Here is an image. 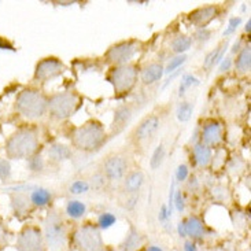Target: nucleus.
<instances>
[{"mask_svg":"<svg viewBox=\"0 0 251 251\" xmlns=\"http://www.w3.org/2000/svg\"><path fill=\"white\" fill-rule=\"evenodd\" d=\"M132 107L129 104H121L114 110V120L111 123V135L123 132L132 118Z\"/></svg>","mask_w":251,"mask_h":251,"instance_id":"nucleus-16","label":"nucleus"},{"mask_svg":"<svg viewBox=\"0 0 251 251\" xmlns=\"http://www.w3.org/2000/svg\"><path fill=\"white\" fill-rule=\"evenodd\" d=\"M192 111H194V104L190 102H181L178 104L176 111L177 120L180 123H187L190 121L191 117H192Z\"/></svg>","mask_w":251,"mask_h":251,"instance_id":"nucleus-28","label":"nucleus"},{"mask_svg":"<svg viewBox=\"0 0 251 251\" xmlns=\"http://www.w3.org/2000/svg\"><path fill=\"white\" fill-rule=\"evenodd\" d=\"M15 249L17 251H47L40 226L34 224L24 225L17 235Z\"/></svg>","mask_w":251,"mask_h":251,"instance_id":"nucleus-8","label":"nucleus"},{"mask_svg":"<svg viewBox=\"0 0 251 251\" xmlns=\"http://www.w3.org/2000/svg\"><path fill=\"white\" fill-rule=\"evenodd\" d=\"M251 69V50L250 46H246L239 51L238 56L235 59V70L240 75L250 73Z\"/></svg>","mask_w":251,"mask_h":251,"instance_id":"nucleus-23","label":"nucleus"},{"mask_svg":"<svg viewBox=\"0 0 251 251\" xmlns=\"http://www.w3.org/2000/svg\"><path fill=\"white\" fill-rule=\"evenodd\" d=\"M81 106L82 98L75 91L56 92L48 98V113L58 121H65L73 117Z\"/></svg>","mask_w":251,"mask_h":251,"instance_id":"nucleus-5","label":"nucleus"},{"mask_svg":"<svg viewBox=\"0 0 251 251\" xmlns=\"http://www.w3.org/2000/svg\"><path fill=\"white\" fill-rule=\"evenodd\" d=\"M242 24V18L240 17H233L229 20V24H228V27L224 30V37H228V36H231L233 34L236 30H238L239 25Z\"/></svg>","mask_w":251,"mask_h":251,"instance_id":"nucleus-37","label":"nucleus"},{"mask_svg":"<svg viewBox=\"0 0 251 251\" xmlns=\"http://www.w3.org/2000/svg\"><path fill=\"white\" fill-rule=\"evenodd\" d=\"M14 107L22 118L37 121L48 113V96L37 88H24L15 98Z\"/></svg>","mask_w":251,"mask_h":251,"instance_id":"nucleus-3","label":"nucleus"},{"mask_svg":"<svg viewBox=\"0 0 251 251\" xmlns=\"http://www.w3.org/2000/svg\"><path fill=\"white\" fill-rule=\"evenodd\" d=\"M224 137V128L217 120H209L202 125L201 129V143L207 147H216L223 142Z\"/></svg>","mask_w":251,"mask_h":251,"instance_id":"nucleus-13","label":"nucleus"},{"mask_svg":"<svg viewBox=\"0 0 251 251\" xmlns=\"http://www.w3.org/2000/svg\"><path fill=\"white\" fill-rule=\"evenodd\" d=\"M226 48H228V41H224L223 44H220L217 48H214L211 52L206 55V58H204L203 61V68L209 70V69L214 68V65L221 63V61L224 59V54L225 51H226Z\"/></svg>","mask_w":251,"mask_h":251,"instance_id":"nucleus-24","label":"nucleus"},{"mask_svg":"<svg viewBox=\"0 0 251 251\" xmlns=\"http://www.w3.org/2000/svg\"><path fill=\"white\" fill-rule=\"evenodd\" d=\"M139 50V43L136 40H124L113 44L104 52V61L113 66H124L133 61Z\"/></svg>","mask_w":251,"mask_h":251,"instance_id":"nucleus-9","label":"nucleus"},{"mask_svg":"<svg viewBox=\"0 0 251 251\" xmlns=\"http://www.w3.org/2000/svg\"><path fill=\"white\" fill-rule=\"evenodd\" d=\"M144 180H146V177H144V173L142 170L129 172V173H126V176L124 177V191L126 194H130V195L137 194L143 187Z\"/></svg>","mask_w":251,"mask_h":251,"instance_id":"nucleus-19","label":"nucleus"},{"mask_svg":"<svg viewBox=\"0 0 251 251\" xmlns=\"http://www.w3.org/2000/svg\"><path fill=\"white\" fill-rule=\"evenodd\" d=\"M75 249L78 251H104V242H103L100 229L98 225L92 223L81 225L77 231L75 232Z\"/></svg>","mask_w":251,"mask_h":251,"instance_id":"nucleus-7","label":"nucleus"},{"mask_svg":"<svg viewBox=\"0 0 251 251\" xmlns=\"http://www.w3.org/2000/svg\"><path fill=\"white\" fill-rule=\"evenodd\" d=\"M188 187L192 188V190H195L199 187V181H198L197 176H191L190 177V181H188Z\"/></svg>","mask_w":251,"mask_h":251,"instance_id":"nucleus-45","label":"nucleus"},{"mask_svg":"<svg viewBox=\"0 0 251 251\" xmlns=\"http://www.w3.org/2000/svg\"><path fill=\"white\" fill-rule=\"evenodd\" d=\"M170 213L168 210V204H162L161 206V209H159V213H158V220H159V223L162 225H166L169 223L170 220Z\"/></svg>","mask_w":251,"mask_h":251,"instance_id":"nucleus-41","label":"nucleus"},{"mask_svg":"<svg viewBox=\"0 0 251 251\" xmlns=\"http://www.w3.org/2000/svg\"><path fill=\"white\" fill-rule=\"evenodd\" d=\"M104 251H117V250H114V249H107V250H104Z\"/></svg>","mask_w":251,"mask_h":251,"instance_id":"nucleus-49","label":"nucleus"},{"mask_svg":"<svg viewBox=\"0 0 251 251\" xmlns=\"http://www.w3.org/2000/svg\"><path fill=\"white\" fill-rule=\"evenodd\" d=\"M10 199H11V209L14 216L17 218L24 220L33 211L34 207L30 203L29 195L25 192H14L10 195Z\"/></svg>","mask_w":251,"mask_h":251,"instance_id":"nucleus-15","label":"nucleus"},{"mask_svg":"<svg viewBox=\"0 0 251 251\" xmlns=\"http://www.w3.org/2000/svg\"><path fill=\"white\" fill-rule=\"evenodd\" d=\"M44 240L47 250L63 251L68 245V226L61 213L56 210H50L44 220L43 229Z\"/></svg>","mask_w":251,"mask_h":251,"instance_id":"nucleus-4","label":"nucleus"},{"mask_svg":"<svg viewBox=\"0 0 251 251\" xmlns=\"http://www.w3.org/2000/svg\"><path fill=\"white\" fill-rule=\"evenodd\" d=\"M250 26H251V21L249 20V21H247V24H246V27H245L246 32H247V33L250 32Z\"/></svg>","mask_w":251,"mask_h":251,"instance_id":"nucleus-48","label":"nucleus"},{"mask_svg":"<svg viewBox=\"0 0 251 251\" xmlns=\"http://www.w3.org/2000/svg\"><path fill=\"white\" fill-rule=\"evenodd\" d=\"M192 46V37L187 34H178L170 43V50L177 55L185 54Z\"/></svg>","mask_w":251,"mask_h":251,"instance_id":"nucleus-26","label":"nucleus"},{"mask_svg":"<svg viewBox=\"0 0 251 251\" xmlns=\"http://www.w3.org/2000/svg\"><path fill=\"white\" fill-rule=\"evenodd\" d=\"M173 206L176 207L177 211L183 213L185 209V202H184V195L181 190H178L175 192V197H173Z\"/></svg>","mask_w":251,"mask_h":251,"instance_id":"nucleus-38","label":"nucleus"},{"mask_svg":"<svg viewBox=\"0 0 251 251\" xmlns=\"http://www.w3.org/2000/svg\"><path fill=\"white\" fill-rule=\"evenodd\" d=\"M184 251H198V247L197 245H195V242L187 240V242L184 243Z\"/></svg>","mask_w":251,"mask_h":251,"instance_id":"nucleus-44","label":"nucleus"},{"mask_svg":"<svg viewBox=\"0 0 251 251\" xmlns=\"http://www.w3.org/2000/svg\"><path fill=\"white\" fill-rule=\"evenodd\" d=\"M87 213V206L82 203L81 201H69L66 204V214L73 220H80L85 216Z\"/></svg>","mask_w":251,"mask_h":251,"instance_id":"nucleus-27","label":"nucleus"},{"mask_svg":"<svg viewBox=\"0 0 251 251\" xmlns=\"http://www.w3.org/2000/svg\"><path fill=\"white\" fill-rule=\"evenodd\" d=\"M190 176V170H188V166L187 165H178L177 166L176 170V180L177 181H180V183H184V181H187V178Z\"/></svg>","mask_w":251,"mask_h":251,"instance_id":"nucleus-39","label":"nucleus"},{"mask_svg":"<svg viewBox=\"0 0 251 251\" xmlns=\"http://www.w3.org/2000/svg\"><path fill=\"white\" fill-rule=\"evenodd\" d=\"M165 154H166L165 146L161 143V144L154 150V152H152V155H151V159H150V168L152 170L158 169V168L162 165L163 159H165Z\"/></svg>","mask_w":251,"mask_h":251,"instance_id":"nucleus-30","label":"nucleus"},{"mask_svg":"<svg viewBox=\"0 0 251 251\" xmlns=\"http://www.w3.org/2000/svg\"><path fill=\"white\" fill-rule=\"evenodd\" d=\"M89 191V183L85 180H77L70 185V192L73 195H81Z\"/></svg>","mask_w":251,"mask_h":251,"instance_id":"nucleus-35","label":"nucleus"},{"mask_svg":"<svg viewBox=\"0 0 251 251\" xmlns=\"http://www.w3.org/2000/svg\"><path fill=\"white\" fill-rule=\"evenodd\" d=\"M102 175L106 180L120 181L126 176L128 172V159L121 154H111L102 163Z\"/></svg>","mask_w":251,"mask_h":251,"instance_id":"nucleus-11","label":"nucleus"},{"mask_svg":"<svg viewBox=\"0 0 251 251\" xmlns=\"http://www.w3.org/2000/svg\"><path fill=\"white\" fill-rule=\"evenodd\" d=\"M211 30L207 29V27H203V29H198L195 32V40H198L199 43H206V41L210 39Z\"/></svg>","mask_w":251,"mask_h":251,"instance_id":"nucleus-40","label":"nucleus"},{"mask_svg":"<svg viewBox=\"0 0 251 251\" xmlns=\"http://www.w3.org/2000/svg\"><path fill=\"white\" fill-rule=\"evenodd\" d=\"M11 177V165L6 158H0V180L6 181Z\"/></svg>","mask_w":251,"mask_h":251,"instance_id":"nucleus-36","label":"nucleus"},{"mask_svg":"<svg viewBox=\"0 0 251 251\" xmlns=\"http://www.w3.org/2000/svg\"><path fill=\"white\" fill-rule=\"evenodd\" d=\"M106 129L100 121L89 120L72 132L70 142L75 149L82 152H94L106 143Z\"/></svg>","mask_w":251,"mask_h":251,"instance_id":"nucleus-2","label":"nucleus"},{"mask_svg":"<svg viewBox=\"0 0 251 251\" xmlns=\"http://www.w3.org/2000/svg\"><path fill=\"white\" fill-rule=\"evenodd\" d=\"M163 75V65L159 62H151L146 65L140 72V80L144 85H152L158 82Z\"/></svg>","mask_w":251,"mask_h":251,"instance_id":"nucleus-18","label":"nucleus"},{"mask_svg":"<svg viewBox=\"0 0 251 251\" xmlns=\"http://www.w3.org/2000/svg\"><path fill=\"white\" fill-rule=\"evenodd\" d=\"M185 62H187V55L185 54L173 56L169 61V63L166 65V68H163V75H170V73L176 72L183 66Z\"/></svg>","mask_w":251,"mask_h":251,"instance_id":"nucleus-31","label":"nucleus"},{"mask_svg":"<svg viewBox=\"0 0 251 251\" xmlns=\"http://www.w3.org/2000/svg\"><path fill=\"white\" fill-rule=\"evenodd\" d=\"M117 223V217L113 214V213H109V211H106V213H102L99 217H98V228L99 229H109L111 228L113 225Z\"/></svg>","mask_w":251,"mask_h":251,"instance_id":"nucleus-32","label":"nucleus"},{"mask_svg":"<svg viewBox=\"0 0 251 251\" xmlns=\"http://www.w3.org/2000/svg\"><path fill=\"white\" fill-rule=\"evenodd\" d=\"M72 155H73L72 149L69 146H66V144H62V143H54L48 149V158H50L51 162H65V161H69L72 158Z\"/></svg>","mask_w":251,"mask_h":251,"instance_id":"nucleus-21","label":"nucleus"},{"mask_svg":"<svg viewBox=\"0 0 251 251\" xmlns=\"http://www.w3.org/2000/svg\"><path fill=\"white\" fill-rule=\"evenodd\" d=\"M29 199L34 209H41L52 202V194L47 188H36L29 194Z\"/></svg>","mask_w":251,"mask_h":251,"instance_id":"nucleus-22","label":"nucleus"},{"mask_svg":"<svg viewBox=\"0 0 251 251\" xmlns=\"http://www.w3.org/2000/svg\"><path fill=\"white\" fill-rule=\"evenodd\" d=\"M161 126V120L159 117L155 114H150V116L144 117L139 125L133 129V132L130 133V139L139 144V143L147 142L152 136L158 132V129Z\"/></svg>","mask_w":251,"mask_h":251,"instance_id":"nucleus-12","label":"nucleus"},{"mask_svg":"<svg viewBox=\"0 0 251 251\" xmlns=\"http://www.w3.org/2000/svg\"><path fill=\"white\" fill-rule=\"evenodd\" d=\"M218 15V6L210 4V6L198 7L195 10H192L188 14V21L194 26L198 29H203L206 27L214 18H217Z\"/></svg>","mask_w":251,"mask_h":251,"instance_id":"nucleus-14","label":"nucleus"},{"mask_svg":"<svg viewBox=\"0 0 251 251\" xmlns=\"http://www.w3.org/2000/svg\"><path fill=\"white\" fill-rule=\"evenodd\" d=\"M177 231H178L180 238H185V229H184L183 221H180V223H178V225H177Z\"/></svg>","mask_w":251,"mask_h":251,"instance_id":"nucleus-46","label":"nucleus"},{"mask_svg":"<svg viewBox=\"0 0 251 251\" xmlns=\"http://www.w3.org/2000/svg\"><path fill=\"white\" fill-rule=\"evenodd\" d=\"M232 59L231 58H225L221 61L220 63V72H228V70H231V66H232Z\"/></svg>","mask_w":251,"mask_h":251,"instance_id":"nucleus-43","label":"nucleus"},{"mask_svg":"<svg viewBox=\"0 0 251 251\" xmlns=\"http://www.w3.org/2000/svg\"><path fill=\"white\" fill-rule=\"evenodd\" d=\"M10 239H11V232L8 231L7 225L3 223V220L0 218V251L8 247L10 245Z\"/></svg>","mask_w":251,"mask_h":251,"instance_id":"nucleus-33","label":"nucleus"},{"mask_svg":"<svg viewBox=\"0 0 251 251\" xmlns=\"http://www.w3.org/2000/svg\"><path fill=\"white\" fill-rule=\"evenodd\" d=\"M65 70H66V66L59 58L47 56V58H43L36 63L33 72V80L36 82L44 84V82L51 81L56 77H59Z\"/></svg>","mask_w":251,"mask_h":251,"instance_id":"nucleus-10","label":"nucleus"},{"mask_svg":"<svg viewBox=\"0 0 251 251\" xmlns=\"http://www.w3.org/2000/svg\"><path fill=\"white\" fill-rule=\"evenodd\" d=\"M143 245V238L142 235L139 233V231L133 228V226H130L129 228L128 235H126V238L123 242V245H121V249L123 251H137Z\"/></svg>","mask_w":251,"mask_h":251,"instance_id":"nucleus-25","label":"nucleus"},{"mask_svg":"<svg viewBox=\"0 0 251 251\" xmlns=\"http://www.w3.org/2000/svg\"><path fill=\"white\" fill-rule=\"evenodd\" d=\"M184 229H185V236H190L194 240H201L204 236V226L202 220L195 216V214H191L187 218L183 220Z\"/></svg>","mask_w":251,"mask_h":251,"instance_id":"nucleus-17","label":"nucleus"},{"mask_svg":"<svg viewBox=\"0 0 251 251\" xmlns=\"http://www.w3.org/2000/svg\"><path fill=\"white\" fill-rule=\"evenodd\" d=\"M192 158L199 168H207L213 159V150L203 143H195L192 147Z\"/></svg>","mask_w":251,"mask_h":251,"instance_id":"nucleus-20","label":"nucleus"},{"mask_svg":"<svg viewBox=\"0 0 251 251\" xmlns=\"http://www.w3.org/2000/svg\"><path fill=\"white\" fill-rule=\"evenodd\" d=\"M139 78V68L135 63L113 66L107 73V81L113 85L117 98L128 95L135 89Z\"/></svg>","mask_w":251,"mask_h":251,"instance_id":"nucleus-6","label":"nucleus"},{"mask_svg":"<svg viewBox=\"0 0 251 251\" xmlns=\"http://www.w3.org/2000/svg\"><path fill=\"white\" fill-rule=\"evenodd\" d=\"M0 50H11V51H15L13 43L10 40H7L6 37H3V36H0Z\"/></svg>","mask_w":251,"mask_h":251,"instance_id":"nucleus-42","label":"nucleus"},{"mask_svg":"<svg viewBox=\"0 0 251 251\" xmlns=\"http://www.w3.org/2000/svg\"><path fill=\"white\" fill-rule=\"evenodd\" d=\"M40 140L37 130L29 126H21L7 137L4 152L8 159H29L39 154Z\"/></svg>","mask_w":251,"mask_h":251,"instance_id":"nucleus-1","label":"nucleus"},{"mask_svg":"<svg viewBox=\"0 0 251 251\" xmlns=\"http://www.w3.org/2000/svg\"><path fill=\"white\" fill-rule=\"evenodd\" d=\"M146 251H163V249L159 246H149Z\"/></svg>","mask_w":251,"mask_h":251,"instance_id":"nucleus-47","label":"nucleus"},{"mask_svg":"<svg viewBox=\"0 0 251 251\" xmlns=\"http://www.w3.org/2000/svg\"><path fill=\"white\" fill-rule=\"evenodd\" d=\"M44 165L46 163H44V159H43V156L40 154H36L34 156L27 159V166H29L30 172H43Z\"/></svg>","mask_w":251,"mask_h":251,"instance_id":"nucleus-34","label":"nucleus"},{"mask_svg":"<svg viewBox=\"0 0 251 251\" xmlns=\"http://www.w3.org/2000/svg\"><path fill=\"white\" fill-rule=\"evenodd\" d=\"M199 84H201V81H199V78H197L195 75H184L183 78H181V82H180L178 96L181 98V96L185 95V92H187L188 89L194 88V87H198Z\"/></svg>","mask_w":251,"mask_h":251,"instance_id":"nucleus-29","label":"nucleus"}]
</instances>
